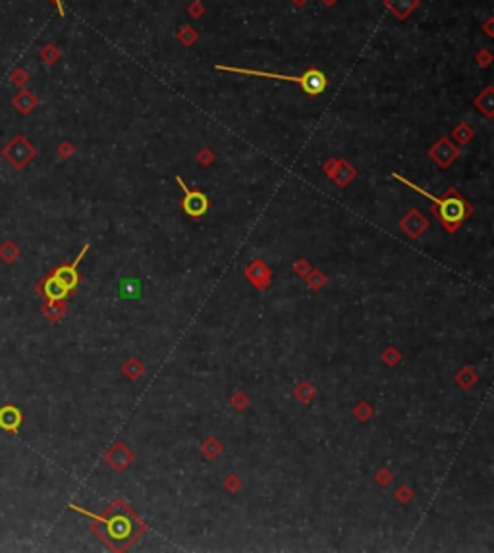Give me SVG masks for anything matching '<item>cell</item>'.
Listing matches in <instances>:
<instances>
[{
    "mask_svg": "<svg viewBox=\"0 0 494 553\" xmlns=\"http://www.w3.org/2000/svg\"><path fill=\"white\" fill-rule=\"evenodd\" d=\"M39 56H41V60L45 62V64H55V62H58V58H60V50L55 47V45H45V47L41 48V52H39Z\"/></svg>",
    "mask_w": 494,
    "mask_h": 553,
    "instance_id": "9a60e30c",
    "label": "cell"
},
{
    "mask_svg": "<svg viewBox=\"0 0 494 553\" xmlns=\"http://www.w3.org/2000/svg\"><path fill=\"white\" fill-rule=\"evenodd\" d=\"M431 158H434L442 168H446L458 158V149L452 147V143L448 139H440L439 143L431 149Z\"/></svg>",
    "mask_w": 494,
    "mask_h": 553,
    "instance_id": "52a82bcc",
    "label": "cell"
},
{
    "mask_svg": "<svg viewBox=\"0 0 494 553\" xmlns=\"http://www.w3.org/2000/svg\"><path fill=\"white\" fill-rule=\"evenodd\" d=\"M485 29H487L488 37H493V18H488V21L485 23Z\"/></svg>",
    "mask_w": 494,
    "mask_h": 553,
    "instance_id": "7402d4cb",
    "label": "cell"
},
{
    "mask_svg": "<svg viewBox=\"0 0 494 553\" xmlns=\"http://www.w3.org/2000/svg\"><path fill=\"white\" fill-rule=\"evenodd\" d=\"M70 509H74V511H79L83 513V515H89V517H93L95 520H101V523H104V525L109 526V532L112 538H116V540H124L128 534L131 532V525H130V520L126 519V517H122V515H118V517H112V519H101V517H95V515H91L89 511H85V509H82V507H76V505H70Z\"/></svg>",
    "mask_w": 494,
    "mask_h": 553,
    "instance_id": "8992f818",
    "label": "cell"
},
{
    "mask_svg": "<svg viewBox=\"0 0 494 553\" xmlns=\"http://www.w3.org/2000/svg\"><path fill=\"white\" fill-rule=\"evenodd\" d=\"M392 176H394L396 179H400V181H402L404 185H407V187H412L413 191H417L421 193L423 197L431 199L432 203L439 206V218L442 220V224L446 225L450 232H454V230L458 228V224H460L461 220L466 218V214L469 212V206L463 203V199L456 197V193L454 191H450V197L446 195L444 199H437L432 197L431 193H427L425 189H421V187H417V185L412 184V181H407L405 178H402L400 174H392Z\"/></svg>",
    "mask_w": 494,
    "mask_h": 553,
    "instance_id": "7a4b0ae2",
    "label": "cell"
},
{
    "mask_svg": "<svg viewBox=\"0 0 494 553\" xmlns=\"http://www.w3.org/2000/svg\"><path fill=\"white\" fill-rule=\"evenodd\" d=\"M214 68L219 69V72H232V74L253 75V77H267V79H276V82L297 83V85H302V89L311 96H319L324 89H326V87H329V79H326V75L315 68L307 69L303 75H280V74H270V72H261V69L222 66V64H216Z\"/></svg>",
    "mask_w": 494,
    "mask_h": 553,
    "instance_id": "6da1fadb",
    "label": "cell"
},
{
    "mask_svg": "<svg viewBox=\"0 0 494 553\" xmlns=\"http://www.w3.org/2000/svg\"><path fill=\"white\" fill-rule=\"evenodd\" d=\"M29 82V74L26 69H16L14 74H12V83L14 85H26Z\"/></svg>",
    "mask_w": 494,
    "mask_h": 553,
    "instance_id": "ac0fdd59",
    "label": "cell"
},
{
    "mask_svg": "<svg viewBox=\"0 0 494 553\" xmlns=\"http://www.w3.org/2000/svg\"><path fill=\"white\" fill-rule=\"evenodd\" d=\"M0 257L6 260V262H12V260L18 257V247H16L12 241H8V243L0 247Z\"/></svg>",
    "mask_w": 494,
    "mask_h": 553,
    "instance_id": "2e32d148",
    "label": "cell"
},
{
    "mask_svg": "<svg viewBox=\"0 0 494 553\" xmlns=\"http://www.w3.org/2000/svg\"><path fill=\"white\" fill-rule=\"evenodd\" d=\"M336 166L340 172H330L329 176L334 179V181L340 185V187H344V185L348 184V181H350V179L356 176V170H353V168H351L348 162H344V160H340V162L336 160Z\"/></svg>",
    "mask_w": 494,
    "mask_h": 553,
    "instance_id": "4fadbf2b",
    "label": "cell"
},
{
    "mask_svg": "<svg viewBox=\"0 0 494 553\" xmlns=\"http://www.w3.org/2000/svg\"><path fill=\"white\" fill-rule=\"evenodd\" d=\"M180 185H182V189H184V201H182V208L187 216H192V218H199L203 216L207 211H209V197H207L205 193L199 191V189H187V185L184 184V179L176 178Z\"/></svg>",
    "mask_w": 494,
    "mask_h": 553,
    "instance_id": "277c9868",
    "label": "cell"
},
{
    "mask_svg": "<svg viewBox=\"0 0 494 553\" xmlns=\"http://www.w3.org/2000/svg\"><path fill=\"white\" fill-rule=\"evenodd\" d=\"M385 6L398 20H405L419 6V0H385Z\"/></svg>",
    "mask_w": 494,
    "mask_h": 553,
    "instance_id": "9c48e42d",
    "label": "cell"
},
{
    "mask_svg": "<svg viewBox=\"0 0 494 553\" xmlns=\"http://www.w3.org/2000/svg\"><path fill=\"white\" fill-rule=\"evenodd\" d=\"M324 6H334L336 4V0H323Z\"/></svg>",
    "mask_w": 494,
    "mask_h": 553,
    "instance_id": "cb8c5ba5",
    "label": "cell"
},
{
    "mask_svg": "<svg viewBox=\"0 0 494 553\" xmlns=\"http://www.w3.org/2000/svg\"><path fill=\"white\" fill-rule=\"evenodd\" d=\"M187 12H190L192 18H199V16L205 12V8H203V4H201V0H193L192 6L187 8Z\"/></svg>",
    "mask_w": 494,
    "mask_h": 553,
    "instance_id": "d6986e66",
    "label": "cell"
},
{
    "mask_svg": "<svg viewBox=\"0 0 494 553\" xmlns=\"http://www.w3.org/2000/svg\"><path fill=\"white\" fill-rule=\"evenodd\" d=\"M141 295V284L138 278H124L120 281V297L122 299H138Z\"/></svg>",
    "mask_w": 494,
    "mask_h": 553,
    "instance_id": "7c38bea8",
    "label": "cell"
},
{
    "mask_svg": "<svg viewBox=\"0 0 494 553\" xmlns=\"http://www.w3.org/2000/svg\"><path fill=\"white\" fill-rule=\"evenodd\" d=\"M87 249H89V245H83L82 249V253L77 255V259L72 262V264H64V267H58L55 270V272L50 274V278L58 284V286H62L68 294H72L74 289H76V286L79 284V274H77V264L82 262V259L85 257V253H87Z\"/></svg>",
    "mask_w": 494,
    "mask_h": 553,
    "instance_id": "5b68a950",
    "label": "cell"
},
{
    "mask_svg": "<svg viewBox=\"0 0 494 553\" xmlns=\"http://www.w3.org/2000/svg\"><path fill=\"white\" fill-rule=\"evenodd\" d=\"M294 2H295V4H303L305 0H294Z\"/></svg>",
    "mask_w": 494,
    "mask_h": 553,
    "instance_id": "d4e9b609",
    "label": "cell"
},
{
    "mask_svg": "<svg viewBox=\"0 0 494 553\" xmlns=\"http://www.w3.org/2000/svg\"><path fill=\"white\" fill-rule=\"evenodd\" d=\"M178 41L182 43L184 47H190V45H193V43L197 41V31H195L192 26H184V28H180Z\"/></svg>",
    "mask_w": 494,
    "mask_h": 553,
    "instance_id": "5bb4252c",
    "label": "cell"
},
{
    "mask_svg": "<svg viewBox=\"0 0 494 553\" xmlns=\"http://www.w3.org/2000/svg\"><path fill=\"white\" fill-rule=\"evenodd\" d=\"M2 152H4V158H6L8 162L14 168H18V170L23 168V166H28L35 157V149L28 143V139L21 135L14 137V141L8 145Z\"/></svg>",
    "mask_w": 494,
    "mask_h": 553,
    "instance_id": "3957f363",
    "label": "cell"
},
{
    "mask_svg": "<svg viewBox=\"0 0 494 553\" xmlns=\"http://www.w3.org/2000/svg\"><path fill=\"white\" fill-rule=\"evenodd\" d=\"M21 420H23V417H21L20 409H16L14 405H4L0 409V428L2 430L16 432L20 428Z\"/></svg>",
    "mask_w": 494,
    "mask_h": 553,
    "instance_id": "ba28073f",
    "label": "cell"
},
{
    "mask_svg": "<svg viewBox=\"0 0 494 553\" xmlns=\"http://www.w3.org/2000/svg\"><path fill=\"white\" fill-rule=\"evenodd\" d=\"M454 137H456L460 143L466 145V143H469V139L473 137V131L469 130L466 123H461L460 128H456V131H454Z\"/></svg>",
    "mask_w": 494,
    "mask_h": 553,
    "instance_id": "e0dca14e",
    "label": "cell"
},
{
    "mask_svg": "<svg viewBox=\"0 0 494 553\" xmlns=\"http://www.w3.org/2000/svg\"><path fill=\"white\" fill-rule=\"evenodd\" d=\"M197 160H199L201 164H211V162H213V152H211V150H209V149L201 150L199 157H197Z\"/></svg>",
    "mask_w": 494,
    "mask_h": 553,
    "instance_id": "44dd1931",
    "label": "cell"
},
{
    "mask_svg": "<svg viewBox=\"0 0 494 553\" xmlns=\"http://www.w3.org/2000/svg\"><path fill=\"white\" fill-rule=\"evenodd\" d=\"M37 103H39L37 96L28 89H21L20 93L14 96V101H12V104H14L18 112H21V114H31L35 106H37Z\"/></svg>",
    "mask_w": 494,
    "mask_h": 553,
    "instance_id": "30bf717a",
    "label": "cell"
},
{
    "mask_svg": "<svg viewBox=\"0 0 494 553\" xmlns=\"http://www.w3.org/2000/svg\"><path fill=\"white\" fill-rule=\"evenodd\" d=\"M475 106L485 114L487 118H493L494 114V89L487 87L477 99H475Z\"/></svg>",
    "mask_w": 494,
    "mask_h": 553,
    "instance_id": "8fae6325",
    "label": "cell"
},
{
    "mask_svg": "<svg viewBox=\"0 0 494 553\" xmlns=\"http://www.w3.org/2000/svg\"><path fill=\"white\" fill-rule=\"evenodd\" d=\"M53 4H56V8H58V14L64 18V6H62V0H50Z\"/></svg>",
    "mask_w": 494,
    "mask_h": 553,
    "instance_id": "603a6c76",
    "label": "cell"
},
{
    "mask_svg": "<svg viewBox=\"0 0 494 553\" xmlns=\"http://www.w3.org/2000/svg\"><path fill=\"white\" fill-rule=\"evenodd\" d=\"M475 60H477V64H481L483 68H487L488 64L493 62V55L487 52V50H483V52H479V55L475 56Z\"/></svg>",
    "mask_w": 494,
    "mask_h": 553,
    "instance_id": "ffe728a7",
    "label": "cell"
}]
</instances>
